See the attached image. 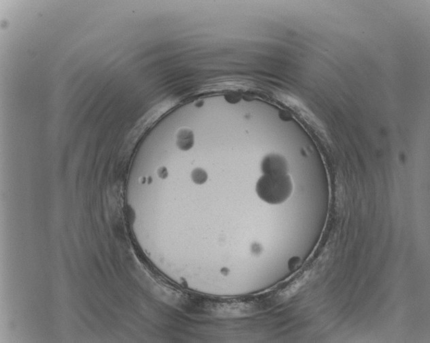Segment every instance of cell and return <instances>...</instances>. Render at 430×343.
Masks as SVG:
<instances>
[{"instance_id":"1","label":"cell","mask_w":430,"mask_h":343,"mask_svg":"<svg viewBox=\"0 0 430 343\" xmlns=\"http://www.w3.org/2000/svg\"><path fill=\"white\" fill-rule=\"evenodd\" d=\"M293 191V180L289 173L263 175L256 185L257 196L270 204H281L286 202L292 195Z\"/></svg>"},{"instance_id":"2","label":"cell","mask_w":430,"mask_h":343,"mask_svg":"<svg viewBox=\"0 0 430 343\" xmlns=\"http://www.w3.org/2000/svg\"><path fill=\"white\" fill-rule=\"evenodd\" d=\"M263 175H284L289 171L288 162L282 155L270 154L264 157L261 163Z\"/></svg>"},{"instance_id":"3","label":"cell","mask_w":430,"mask_h":343,"mask_svg":"<svg viewBox=\"0 0 430 343\" xmlns=\"http://www.w3.org/2000/svg\"><path fill=\"white\" fill-rule=\"evenodd\" d=\"M177 144L180 150L191 149L194 144V135L193 131L188 128L180 129L177 134Z\"/></svg>"},{"instance_id":"4","label":"cell","mask_w":430,"mask_h":343,"mask_svg":"<svg viewBox=\"0 0 430 343\" xmlns=\"http://www.w3.org/2000/svg\"><path fill=\"white\" fill-rule=\"evenodd\" d=\"M192 179L195 183L202 185L207 181L208 174L202 168H195L192 173Z\"/></svg>"},{"instance_id":"5","label":"cell","mask_w":430,"mask_h":343,"mask_svg":"<svg viewBox=\"0 0 430 343\" xmlns=\"http://www.w3.org/2000/svg\"><path fill=\"white\" fill-rule=\"evenodd\" d=\"M157 175L161 179H165L169 176V172H167L166 168H165V167H161L157 170Z\"/></svg>"}]
</instances>
